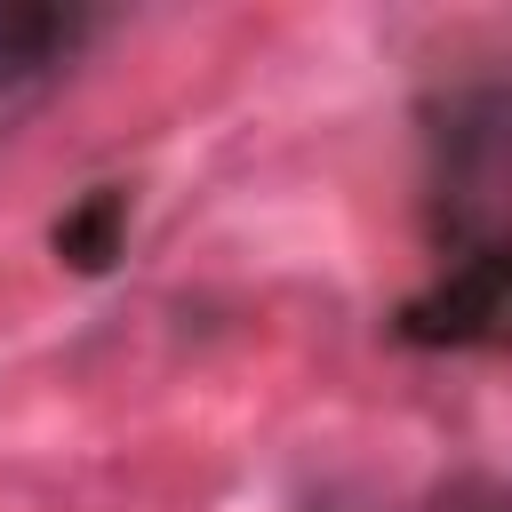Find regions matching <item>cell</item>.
Masks as SVG:
<instances>
[{"label": "cell", "instance_id": "obj_1", "mask_svg": "<svg viewBox=\"0 0 512 512\" xmlns=\"http://www.w3.org/2000/svg\"><path fill=\"white\" fill-rule=\"evenodd\" d=\"M24 72H40V24H32V16H0V96H8V80H24Z\"/></svg>", "mask_w": 512, "mask_h": 512}]
</instances>
